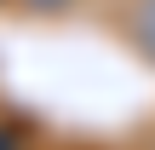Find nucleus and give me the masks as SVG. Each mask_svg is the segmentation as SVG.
<instances>
[{
    "label": "nucleus",
    "mask_w": 155,
    "mask_h": 150,
    "mask_svg": "<svg viewBox=\"0 0 155 150\" xmlns=\"http://www.w3.org/2000/svg\"><path fill=\"white\" fill-rule=\"evenodd\" d=\"M127 29H132V46L155 64V0H138V6H132V23H127Z\"/></svg>",
    "instance_id": "f257e3e1"
},
{
    "label": "nucleus",
    "mask_w": 155,
    "mask_h": 150,
    "mask_svg": "<svg viewBox=\"0 0 155 150\" xmlns=\"http://www.w3.org/2000/svg\"><path fill=\"white\" fill-rule=\"evenodd\" d=\"M17 6H29V12H58V6H69V0H17Z\"/></svg>",
    "instance_id": "f03ea898"
},
{
    "label": "nucleus",
    "mask_w": 155,
    "mask_h": 150,
    "mask_svg": "<svg viewBox=\"0 0 155 150\" xmlns=\"http://www.w3.org/2000/svg\"><path fill=\"white\" fill-rule=\"evenodd\" d=\"M0 150H17V133L12 127H0Z\"/></svg>",
    "instance_id": "7ed1b4c3"
}]
</instances>
